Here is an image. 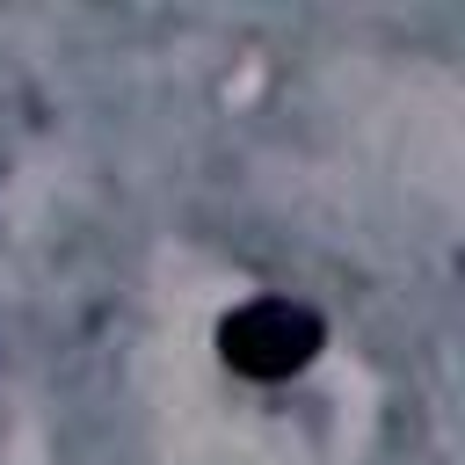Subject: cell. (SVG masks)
<instances>
[{
    "label": "cell",
    "mask_w": 465,
    "mask_h": 465,
    "mask_svg": "<svg viewBox=\"0 0 465 465\" xmlns=\"http://www.w3.org/2000/svg\"><path fill=\"white\" fill-rule=\"evenodd\" d=\"M327 327L312 305H291V298H247L240 312L218 320V363L232 378H254V385H276V378H298L312 356H320Z\"/></svg>",
    "instance_id": "obj_1"
}]
</instances>
